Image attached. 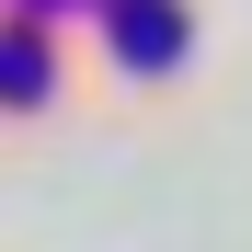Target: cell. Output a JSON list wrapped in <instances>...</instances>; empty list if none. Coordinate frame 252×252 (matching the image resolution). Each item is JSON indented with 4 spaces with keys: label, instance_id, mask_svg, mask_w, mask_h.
<instances>
[{
    "label": "cell",
    "instance_id": "1",
    "mask_svg": "<svg viewBox=\"0 0 252 252\" xmlns=\"http://www.w3.org/2000/svg\"><path fill=\"white\" fill-rule=\"evenodd\" d=\"M115 58L126 69H172L184 58V12L172 0H115Z\"/></svg>",
    "mask_w": 252,
    "mask_h": 252
},
{
    "label": "cell",
    "instance_id": "2",
    "mask_svg": "<svg viewBox=\"0 0 252 252\" xmlns=\"http://www.w3.org/2000/svg\"><path fill=\"white\" fill-rule=\"evenodd\" d=\"M0 92L34 103V92H46V58H34V46H0Z\"/></svg>",
    "mask_w": 252,
    "mask_h": 252
}]
</instances>
